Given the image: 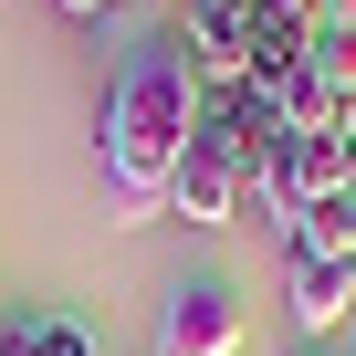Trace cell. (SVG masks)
<instances>
[{
  "label": "cell",
  "instance_id": "cell-14",
  "mask_svg": "<svg viewBox=\"0 0 356 356\" xmlns=\"http://www.w3.org/2000/svg\"><path fill=\"white\" fill-rule=\"evenodd\" d=\"M0 356H32V325H11V335H0Z\"/></svg>",
  "mask_w": 356,
  "mask_h": 356
},
{
  "label": "cell",
  "instance_id": "cell-10",
  "mask_svg": "<svg viewBox=\"0 0 356 356\" xmlns=\"http://www.w3.org/2000/svg\"><path fill=\"white\" fill-rule=\"evenodd\" d=\"M157 210H168V200H157V189H105V220H115V231H147V220H157Z\"/></svg>",
  "mask_w": 356,
  "mask_h": 356
},
{
  "label": "cell",
  "instance_id": "cell-3",
  "mask_svg": "<svg viewBox=\"0 0 356 356\" xmlns=\"http://www.w3.org/2000/svg\"><path fill=\"white\" fill-rule=\"evenodd\" d=\"M168 210L189 220V231H220V220H241V210H252V168H241V147L200 126L189 147H178V168H168Z\"/></svg>",
  "mask_w": 356,
  "mask_h": 356
},
{
  "label": "cell",
  "instance_id": "cell-5",
  "mask_svg": "<svg viewBox=\"0 0 356 356\" xmlns=\"http://www.w3.org/2000/svg\"><path fill=\"white\" fill-rule=\"evenodd\" d=\"M293 325L304 335H335V325H356V262H335V252H293Z\"/></svg>",
  "mask_w": 356,
  "mask_h": 356
},
{
  "label": "cell",
  "instance_id": "cell-7",
  "mask_svg": "<svg viewBox=\"0 0 356 356\" xmlns=\"http://www.w3.org/2000/svg\"><path fill=\"white\" fill-rule=\"evenodd\" d=\"M273 105H283V136H335V105H346V95H335L314 63H293V74L273 84Z\"/></svg>",
  "mask_w": 356,
  "mask_h": 356
},
{
  "label": "cell",
  "instance_id": "cell-9",
  "mask_svg": "<svg viewBox=\"0 0 356 356\" xmlns=\"http://www.w3.org/2000/svg\"><path fill=\"white\" fill-rule=\"evenodd\" d=\"M335 95H356V32H335V22H314V53H304Z\"/></svg>",
  "mask_w": 356,
  "mask_h": 356
},
{
  "label": "cell",
  "instance_id": "cell-4",
  "mask_svg": "<svg viewBox=\"0 0 356 356\" xmlns=\"http://www.w3.org/2000/svg\"><path fill=\"white\" fill-rule=\"evenodd\" d=\"M147 356H241V304H231L220 283H178V293L157 304Z\"/></svg>",
  "mask_w": 356,
  "mask_h": 356
},
{
  "label": "cell",
  "instance_id": "cell-15",
  "mask_svg": "<svg viewBox=\"0 0 356 356\" xmlns=\"http://www.w3.org/2000/svg\"><path fill=\"white\" fill-rule=\"evenodd\" d=\"M63 11H84V22H95V11H126V0H63Z\"/></svg>",
  "mask_w": 356,
  "mask_h": 356
},
{
  "label": "cell",
  "instance_id": "cell-12",
  "mask_svg": "<svg viewBox=\"0 0 356 356\" xmlns=\"http://www.w3.org/2000/svg\"><path fill=\"white\" fill-rule=\"evenodd\" d=\"M335 136H346V157H356V95H346V105H335Z\"/></svg>",
  "mask_w": 356,
  "mask_h": 356
},
{
  "label": "cell",
  "instance_id": "cell-8",
  "mask_svg": "<svg viewBox=\"0 0 356 356\" xmlns=\"http://www.w3.org/2000/svg\"><path fill=\"white\" fill-rule=\"evenodd\" d=\"M293 252H335V262H356V189L325 200V210H304V220H293Z\"/></svg>",
  "mask_w": 356,
  "mask_h": 356
},
{
  "label": "cell",
  "instance_id": "cell-16",
  "mask_svg": "<svg viewBox=\"0 0 356 356\" xmlns=\"http://www.w3.org/2000/svg\"><path fill=\"white\" fill-rule=\"evenodd\" d=\"M293 356H314V346H293Z\"/></svg>",
  "mask_w": 356,
  "mask_h": 356
},
{
  "label": "cell",
  "instance_id": "cell-13",
  "mask_svg": "<svg viewBox=\"0 0 356 356\" xmlns=\"http://www.w3.org/2000/svg\"><path fill=\"white\" fill-rule=\"evenodd\" d=\"M325 22H335V32H356V0H325Z\"/></svg>",
  "mask_w": 356,
  "mask_h": 356
},
{
  "label": "cell",
  "instance_id": "cell-1",
  "mask_svg": "<svg viewBox=\"0 0 356 356\" xmlns=\"http://www.w3.org/2000/svg\"><path fill=\"white\" fill-rule=\"evenodd\" d=\"M200 95H210V84H200V63H189V42H178V32L136 42L126 74H115V95H105V126H95L105 189H157V200H168L178 147L200 136Z\"/></svg>",
  "mask_w": 356,
  "mask_h": 356
},
{
  "label": "cell",
  "instance_id": "cell-6",
  "mask_svg": "<svg viewBox=\"0 0 356 356\" xmlns=\"http://www.w3.org/2000/svg\"><path fill=\"white\" fill-rule=\"evenodd\" d=\"M304 53H314V11L273 0V11H252V42H241V84H283Z\"/></svg>",
  "mask_w": 356,
  "mask_h": 356
},
{
  "label": "cell",
  "instance_id": "cell-2",
  "mask_svg": "<svg viewBox=\"0 0 356 356\" xmlns=\"http://www.w3.org/2000/svg\"><path fill=\"white\" fill-rule=\"evenodd\" d=\"M346 189H356V157H346V136H283V147H273V168L252 178V210L304 220V210H325V200H346Z\"/></svg>",
  "mask_w": 356,
  "mask_h": 356
},
{
  "label": "cell",
  "instance_id": "cell-11",
  "mask_svg": "<svg viewBox=\"0 0 356 356\" xmlns=\"http://www.w3.org/2000/svg\"><path fill=\"white\" fill-rule=\"evenodd\" d=\"M32 356H95L84 325H32Z\"/></svg>",
  "mask_w": 356,
  "mask_h": 356
}]
</instances>
